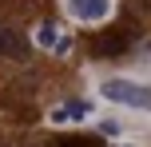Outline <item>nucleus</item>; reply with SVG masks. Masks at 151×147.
<instances>
[{
    "label": "nucleus",
    "mask_w": 151,
    "mask_h": 147,
    "mask_svg": "<svg viewBox=\"0 0 151 147\" xmlns=\"http://www.w3.org/2000/svg\"><path fill=\"white\" fill-rule=\"evenodd\" d=\"M0 52L12 56V60H24V56H28V44H24L16 32H0Z\"/></svg>",
    "instance_id": "obj_6"
},
{
    "label": "nucleus",
    "mask_w": 151,
    "mask_h": 147,
    "mask_svg": "<svg viewBox=\"0 0 151 147\" xmlns=\"http://www.w3.org/2000/svg\"><path fill=\"white\" fill-rule=\"evenodd\" d=\"M36 48H44V52H56V56H68L72 52V36L68 32H60L56 24H36Z\"/></svg>",
    "instance_id": "obj_2"
},
{
    "label": "nucleus",
    "mask_w": 151,
    "mask_h": 147,
    "mask_svg": "<svg viewBox=\"0 0 151 147\" xmlns=\"http://www.w3.org/2000/svg\"><path fill=\"white\" fill-rule=\"evenodd\" d=\"M88 115H91L88 100H68V103H60V108L52 111V123H80V119H88Z\"/></svg>",
    "instance_id": "obj_4"
},
{
    "label": "nucleus",
    "mask_w": 151,
    "mask_h": 147,
    "mask_svg": "<svg viewBox=\"0 0 151 147\" xmlns=\"http://www.w3.org/2000/svg\"><path fill=\"white\" fill-rule=\"evenodd\" d=\"M68 12L76 20H83V24H99L111 12V0H68Z\"/></svg>",
    "instance_id": "obj_3"
},
{
    "label": "nucleus",
    "mask_w": 151,
    "mask_h": 147,
    "mask_svg": "<svg viewBox=\"0 0 151 147\" xmlns=\"http://www.w3.org/2000/svg\"><path fill=\"white\" fill-rule=\"evenodd\" d=\"M99 95L111 103H123V108H139V111H151V87L147 84H135V80H107L99 87Z\"/></svg>",
    "instance_id": "obj_1"
},
{
    "label": "nucleus",
    "mask_w": 151,
    "mask_h": 147,
    "mask_svg": "<svg viewBox=\"0 0 151 147\" xmlns=\"http://www.w3.org/2000/svg\"><path fill=\"white\" fill-rule=\"evenodd\" d=\"M127 40H131V28L104 32V36L96 40V52H99V56H115V52H123V48H127Z\"/></svg>",
    "instance_id": "obj_5"
},
{
    "label": "nucleus",
    "mask_w": 151,
    "mask_h": 147,
    "mask_svg": "<svg viewBox=\"0 0 151 147\" xmlns=\"http://www.w3.org/2000/svg\"><path fill=\"white\" fill-rule=\"evenodd\" d=\"M56 147H104V143L91 139V135H72V139H60Z\"/></svg>",
    "instance_id": "obj_7"
}]
</instances>
